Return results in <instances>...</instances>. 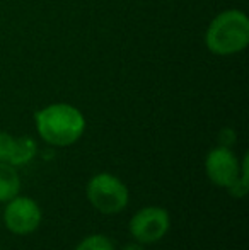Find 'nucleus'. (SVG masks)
<instances>
[{"instance_id":"nucleus-4","label":"nucleus","mask_w":249,"mask_h":250,"mask_svg":"<svg viewBox=\"0 0 249 250\" xmlns=\"http://www.w3.org/2000/svg\"><path fill=\"white\" fill-rule=\"evenodd\" d=\"M171 228V216L160 206L142 208L130 220V233L138 244H156Z\"/></svg>"},{"instance_id":"nucleus-3","label":"nucleus","mask_w":249,"mask_h":250,"mask_svg":"<svg viewBox=\"0 0 249 250\" xmlns=\"http://www.w3.org/2000/svg\"><path fill=\"white\" fill-rule=\"evenodd\" d=\"M89 203L103 214H118L130 199L128 188L113 174L101 172L89 181L86 189Z\"/></svg>"},{"instance_id":"nucleus-6","label":"nucleus","mask_w":249,"mask_h":250,"mask_svg":"<svg viewBox=\"0 0 249 250\" xmlns=\"http://www.w3.org/2000/svg\"><path fill=\"white\" fill-rule=\"evenodd\" d=\"M205 172L213 184L227 189L241 175L239 158L229 146L219 145L206 155Z\"/></svg>"},{"instance_id":"nucleus-2","label":"nucleus","mask_w":249,"mask_h":250,"mask_svg":"<svg viewBox=\"0 0 249 250\" xmlns=\"http://www.w3.org/2000/svg\"><path fill=\"white\" fill-rule=\"evenodd\" d=\"M205 44L213 55L230 56L249 44V19L243 10L229 9L215 16L205 34Z\"/></svg>"},{"instance_id":"nucleus-12","label":"nucleus","mask_w":249,"mask_h":250,"mask_svg":"<svg viewBox=\"0 0 249 250\" xmlns=\"http://www.w3.org/2000/svg\"><path fill=\"white\" fill-rule=\"evenodd\" d=\"M123 250H145V249L142 247V244H130Z\"/></svg>"},{"instance_id":"nucleus-1","label":"nucleus","mask_w":249,"mask_h":250,"mask_svg":"<svg viewBox=\"0 0 249 250\" xmlns=\"http://www.w3.org/2000/svg\"><path fill=\"white\" fill-rule=\"evenodd\" d=\"M38 135L53 146H70L82 138L86 118L72 104L58 102L40 109L34 114Z\"/></svg>"},{"instance_id":"nucleus-10","label":"nucleus","mask_w":249,"mask_h":250,"mask_svg":"<svg viewBox=\"0 0 249 250\" xmlns=\"http://www.w3.org/2000/svg\"><path fill=\"white\" fill-rule=\"evenodd\" d=\"M12 145H14V136L5 131H0V162H9Z\"/></svg>"},{"instance_id":"nucleus-7","label":"nucleus","mask_w":249,"mask_h":250,"mask_svg":"<svg viewBox=\"0 0 249 250\" xmlns=\"http://www.w3.org/2000/svg\"><path fill=\"white\" fill-rule=\"evenodd\" d=\"M21 191V177L9 162H0V203H7Z\"/></svg>"},{"instance_id":"nucleus-9","label":"nucleus","mask_w":249,"mask_h":250,"mask_svg":"<svg viewBox=\"0 0 249 250\" xmlns=\"http://www.w3.org/2000/svg\"><path fill=\"white\" fill-rule=\"evenodd\" d=\"M75 250H114V245L106 235L94 233L84 238Z\"/></svg>"},{"instance_id":"nucleus-5","label":"nucleus","mask_w":249,"mask_h":250,"mask_svg":"<svg viewBox=\"0 0 249 250\" xmlns=\"http://www.w3.org/2000/svg\"><path fill=\"white\" fill-rule=\"evenodd\" d=\"M3 223L14 235H29L41 223V209L38 203L26 196H16L7 201L3 211Z\"/></svg>"},{"instance_id":"nucleus-8","label":"nucleus","mask_w":249,"mask_h":250,"mask_svg":"<svg viewBox=\"0 0 249 250\" xmlns=\"http://www.w3.org/2000/svg\"><path fill=\"white\" fill-rule=\"evenodd\" d=\"M38 153V145L31 136H19L14 138L12 151H10L9 164L14 167H23V165L29 164Z\"/></svg>"},{"instance_id":"nucleus-11","label":"nucleus","mask_w":249,"mask_h":250,"mask_svg":"<svg viewBox=\"0 0 249 250\" xmlns=\"http://www.w3.org/2000/svg\"><path fill=\"white\" fill-rule=\"evenodd\" d=\"M219 142L222 146H229L230 148V146L236 143V133H234L230 128H224L219 135Z\"/></svg>"}]
</instances>
